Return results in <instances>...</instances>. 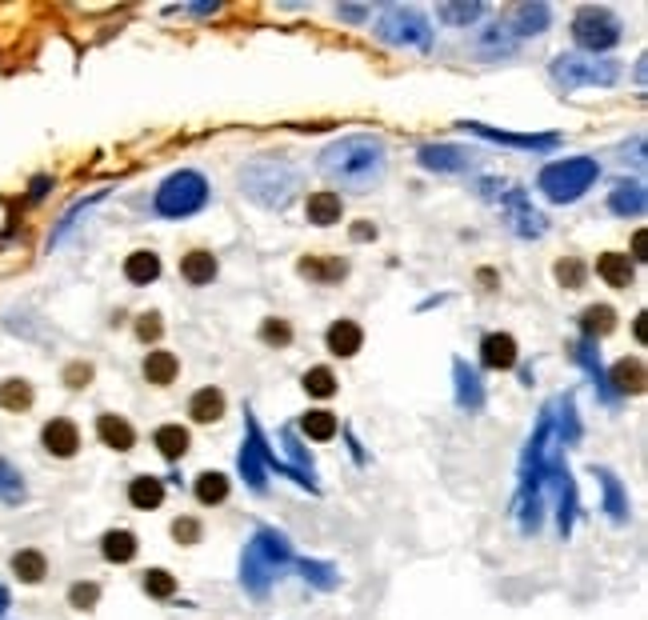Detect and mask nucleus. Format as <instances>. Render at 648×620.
<instances>
[{
  "label": "nucleus",
  "mask_w": 648,
  "mask_h": 620,
  "mask_svg": "<svg viewBox=\"0 0 648 620\" xmlns=\"http://www.w3.org/2000/svg\"><path fill=\"white\" fill-rule=\"evenodd\" d=\"M481 53H489V56H509V53H516V36L509 33V25H492L489 33L481 36Z\"/></svg>",
  "instance_id": "37"
},
{
  "label": "nucleus",
  "mask_w": 648,
  "mask_h": 620,
  "mask_svg": "<svg viewBox=\"0 0 648 620\" xmlns=\"http://www.w3.org/2000/svg\"><path fill=\"white\" fill-rule=\"evenodd\" d=\"M172 536H177L180 545H197V540H200V525H197V520H188V516H180L177 525H172Z\"/></svg>",
  "instance_id": "47"
},
{
  "label": "nucleus",
  "mask_w": 648,
  "mask_h": 620,
  "mask_svg": "<svg viewBox=\"0 0 648 620\" xmlns=\"http://www.w3.org/2000/svg\"><path fill=\"white\" fill-rule=\"evenodd\" d=\"M0 496H5V500H13V505H16L20 496H25V485H20V473H16L13 465H8V460H0Z\"/></svg>",
  "instance_id": "43"
},
{
  "label": "nucleus",
  "mask_w": 648,
  "mask_h": 620,
  "mask_svg": "<svg viewBox=\"0 0 648 620\" xmlns=\"http://www.w3.org/2000/svg\"><path fill=\"white\" fill-rule=\"evenodd\" d=\"M581 328H584V340H592V345H596V340L609 336L613 328H616V313H613L609 305H589L581 313Z\"/></svg>",
  "instance_id": "25"
},
{
  "label": "nucleus",
  "mask_w": 648,
  "mask_h": 620,
  "mask_svg": "<svg viewBox=\"0 0 648 620\" xmlns=\"http://www.w3.org/2000/svg\"><path fill=\"white\" fill-rule=\"evenodd\" d=\"M125 276L133 280V285H153V280L160 276V256L140 248V253H133L125 260Z\"/></svg>",
  "instance_id": "31"
},
{
  "label": "nucleus",
  "mask_w": 648,
  "mask_h": 620,
  "mask_svg": "<svg viewBox=\"0 0 648 620\" xmlns=\"http://www.w3.org/2000/svg\"><path fill=\"white\" fill-rule=\"evenodd\" d=\"M289 560H292L289 540L280 533H272V528H260V533L248 540L245 556H240V580H245V588L252 596H265L272 576H277V568L289 565Z\"/></svg>",
  "instance_id": "3"
},
{
  "label": "nucleus",
  "mask_w": 648,
  "mask_h": 620,
  "mask_svg": "<svg viewBox=\"0 0 648 620\" xmlns=\"http://www.w3.org/2000/svg\"><path fill=\"white\" fill-rule=\"evenodd\" d=\"M145 593L157 596V600H168L172 593H177V576L165 573V568H148L145 573Z\"/></svg>",
  "instance_id": "39"
},
{
  "label": "nucleus",
  "mask_w": 648,
  "mask_h": 620,
  "mask_svg": "<svg viewBox=\"0 0 648 620\" xmlns=\"http://www.w3.org/2000/svg\"><path fill=\"white\" fill-rule=\"evenodd\" d=\"M180 276L188 280V285H212V276H217V256L205 253V248H192L188 256H180Z\"/></svg>",
  "instance_id": "20"
},
{
  "label": "nucleus",
  "mask_w": 648,
  "mask_h": 620,
  "mask_svg": "<svg viewBox=\"0 0 648 620\" xmlns=\"http://www.w3.org/2000/svg\"><path fill=\"white\" fill-rule=\"evenodd\" d=\"M576 436H581V425H576V405H572V396H564L561 400V440H564V445H572Z\"/></svg>",
  "instance_id": "45"
},
{
  "label": "nucleus",
  "mask_w": 648,
  "mask_h": 620,
  "mask_svg": "<svg viewBox=\"0 0 648 620\" xmlns=\"http://www.w3.org/2000/svg\"><path fill=\"white\" fill-rule=\"evenodd\" d=\"M613 388V396H636L644 393V360L641 356H624L613 365V373L604 376Z\"/></svg>",
  "instance_id": "11"
},
{
  "label": "nucleus",
  "mask_w": 648,
  "mask_h": 620,
  "mask_svg": "<svg viewBox=\"0 0 648 620\" xmlns=\"http://www.w3.org/2000/svg\"><path fill=\"white\" fill-rule=\"evenodd\" d=\"M644 185L641 180H621L609 193V208L616 216H644Z\"/></svg>",
  "instance_id": "17"
},
{
  "label": "nucleus",
  "mask_w": 648,
  "mask_h": 620,
  "mask_svg": "<svg viewBox=\"0 0 648 620\" xmlns=\"http://www.w3.org/2000/svg\"><path fill=\"white\" fill-rule=\"evenodd\" d=\"M621 33H624L621 16L609 13V8L584 5V8H576V16H572V40H576V45H581L589 56L616 48V45H621Z\"/></svg>",
  "instance_id": "7"
},
{
  "label": "nucleus",
  "mask_w": 648,
  "mask_h": 620,
  "mask_svg": "<svg viewBox=\"0 0 648 620\" xmlns=\"http://www.w3.org/2000/svg\"><path fill=\"white\" fill-rule=\"evenodd\" d=\"M417 160L429 168V173H469L472 153L461 145H424L417 153Z\"/></svg>",
  "instance_id": "10"
},
{
  "label": "nucleus",
  "mask_w": 648,
  "mask_h": 620,
  "mask_svg": "<svg viewBox=\"0 0 648 620\" xmlns=\"http://www.w3.org/2000/svg\"><path fill=\"white\" fill-rule=\"evenodd\" d=\"M556 280H561V288H569V293H576V288L584 285V265H581L576 256L561 260V265H556Z\"/></svg>",
  "instance_id": "42"
},
{
  "label": "nucleus",
  "mask_w": 648,
  "mask_h": 620,
  "mask_svg": "<svg viewBox=\"0 0 648 620\" xmlns=\"http://www.w3.org/2000/svg\"><path fill=\"white\" fill-rule=\"evenodd\" d=\"M160 328H165V325H160V316H157V313H145V316L137 320V336H140V340H157V336H160Z\"/></svg>",
  "instance_id": "49"
},
{
  "label": "nucleus",
  "mask_w": 648,
  "mask_h": 620,
  "mask_svg": "<svg viewBox=\"0 0 648 620\" xmlns=\"http://www.w3.org/2000/svg\"><path fill=\"white\" fill-rule=\"evenodd\" d=\"M469 128L472 136H481V140H496V145H512V148H529V153H549V148L561 145V136H552V133H504V128H489V125H481V120H469Z\"/></svg>",
  "instance_id": "9"
},
{
  "label": "nucleus",
  "mask_w": 648,
  "mask_h": 620,
  "mask_svg": "<svg viewBox=\"0 0 648 620\" xmlns=\"http://www.w3.org/2000/svg\"><path fill=\"white\" fill-rule=\"evenodd\" d=\"M320 173L337 180L340 188L352 193H369L389 173V153H384L380 136H344L320 153Z\"/></svg>",
  "instance_id": "1"
},
{
  "label": "nucleus",
  "mask_w": 648,
  "mask_h": 620,
  "mask_svg": "<svg viewBox=\"0 0 648 620\" xmlns=\"http://www.w3.org/2000/svg\"><path fill=\"white\" fill-rule=\"evenodd\" d=\"M128 500H133V508H160V500H165V480L137 476L133 485H128Z\"/></svg>",
  "instance_id": "30"
},
{
  "label": "nucleus",
  "mask_w": 648,
  "mask_h": 620,
  "mask_svg": "<svg viewBox=\"0 0 648 620\" xmlns=\"http://www.w3.org/2000/svg\"><path fill=\"white\" fill-rule=\"evenodd\" d=\"M633 260H644V233H636L633 240Z\"/></svg>",
  "instance_id": "51"
},
{
  "label": "nucleus",
  "mask_w": 648,
  "mask_h": 620,
  "mask_svg": "<svg viewBox=\"0 0 648 620\" xmlns=\"http://www.w3.org/2000/svg\"><path fill=\"white\" fill-rule=\"evenodd\" d=\"M13 573L25 580V585H40L48 573V560H45V553H36V548H20L13 556Z\"/></svg>",
  "instance_id": "29"
},
{
  "label": "nucleus",
  "mask_w": 648,
  "mask_h": 620,
  "mask_svg": "<svg viewBox=\"0 0 648 620\" xmlns=\"http://www.w3.org/2000/svg\"><path fill=\"white\" fill-rule=\"evenodd\" d=\"M596 276H601L609 288H629L633 285V260L621 256V253L596 256Z\"/></svg>",
  "instance_id": "21"
},
{
  "label": "nucleus",
  "mask_w": 648,
  "mask_h": 620,
  "mask_svg": "<svg viewBox=\"0 0 648 620\" xmlns=\"http://www.w3.org/2000/svg\"><path fill=\"white\" fill-rule=\"evenodd\" d=\"M509 216H512V228L521 236H544V216L524 205L521 193H509Z\"/></svg>",
  "instance_id": "23"
},
{
  "label": "nucleus",
  "mask_w": 648,
  "mask_h": 620,
  "mask_svg": "<svg viewBox=\"0 0 648 620\" xmlns=\"http://www.w3.org/2000/svg\"><path fill=\"white\" fill-rule=\"evenodd\" d=\"M549 20H552V8L541 5V0H536V5H521L509 20V33L512 36H536V33L549 28Z\"/></svg>",
  "instance_id": "15"
},
{
  "label": "nucleus",
  "mask_w": 648,
  "mask_h": 620,
  "mask_svg": "<svg viewBox=\"0 0 648 620\" xmlns=\"http://www.w3.org/2000/svg\"><path fill=\"white\" fill-rule=\"evenodd\" d=\"M452 376H457V405L469 408V413L484 408V385H481L477 368H469L464 360H457V365H452Z\"/></svg>",
  "instance_id": "14"
},
{
  "label": "nucleus",
  "mask_w": 648,
  "mask_h": 620,
  "mask_svg": "<svg viewBox=\"0 0 648 620\" xmlns=\"http://www.w3.org/2000/svg\"><path fill=\"white\" fill-rule=\"evenodd\" d=\"M300 428H305V436L312 440H332L337 436V416L332 413H324V408H317V413H309V416H300Z\"/></svg>",
  "instance_id": "36"
},
{
  "label": "nucleus",
  "mask_w": 648,
  "mask_h": 620,
  "mask_svg": "<svg viewBox=\"0 0 648 620\" xmlns=\"http://www.w3.org/2000/svg\"><path fill=\"white\" fill-rule=\"evenodd\" d=\"M100 553H105V560H113V565H128L137 556V536L128 528H113V533H105V540H100Z\"/></svg>",
  "instance_id": "26"
},
{
  "label": "nucleus",
  "mask_w": 648,
  "mask_h": 620,
  "mask_svg": "<svg viewBox=\"0 0 648 620\" xmlns=\"http://www.w3.org/2000/svg\"><path fill=\"white\" fill-rule=\"evenodd\" d=\"M157 213L168 216V220H185L192 213H200V208L208 205V180L200 173H192V168H180V173H172L165 185L157 188Z\"/></svg>",
  "instance_id": "5"
},
{
  "label": "nucleus",
  "mask_w": 648,
  "mask_h": 620,
  "mask_svg": "<svg viewBox=\"0 0 648 620\" xmlns=\"http://www.w3.org/2000/svg\"><path fill=\"white\" fill-rule=\"evenodd\" d=\"M177 373H180V360L172 353H165V348H157V353L145 356V380L148 385H172Z\"/></svg>",
  "instance_id": "27"
},
{
  "label": "nucleus",
  "mask_w": 648,
  "mask_h": 620,
  "mask_svg": "<svg viewBox=\"0 0 648 620\" xmlns=\"http://www.w3.org/2000/svg\"><path fill=\"white\" fill-rule=\"evenodd\" d=\"M596 476H601V488H604V513H609L616 525H624V520H629V500H624L621 480H616L609 468H596Z\"/></svg>",
  "instance_id": "24"
},
{
  "label": "nucleus",
  "mask_w": 648,
  "mask_h": 620,
  "mask_svg": "<svg viewBox=\"0 0 648 620\" xmlns=\"http://www.w3.org/2000/svg\"><path fill=\"white\" fill-rule=\"evenodd\" d=\"M260 340H265V345H277V348H285V345H292V328L285 325V320H265V325H260Z\"/></svg>",
  "instance_id": "44"
},
{
  "label": "nucleus",
  "mask_w": 648,
  "mask_h": 620,
  "mask_svg": "<svg viewBox=\"0 0 648 620\" xmlns=\"http://www.w3.org/2000/svg\"><path fill=\"white\" fill-rule=\"evenodd\" d=\"M309 225L317 228H329V225H340V213H344V200L340 193H312L309 196Z\"/></svg>",
  "instance_id": "19"
},
{
  "label": "nucleus",
  "mask_w": 648,
  "mask_h": 620,
  "mask_svg": "<svg viewBox=\"0 0 648 620\" xmlns=\"http://www.w3.org/2000/svg\"><path fill=\"white\" fill-rule=\"evenodd\" d=\"M240 476L248 480L252 493H265V456L257 453V445H252V440L240 448Z\"/></svg>",
  "instance_id": "33"
},
{
  "label": "nucleus",
  "mask_w": 648,
  "mask_h": 620,
  "mask_svg": "<svg viewBox=\"0 0 648 620\" xmlns=\"http://www.w3.org/2000/svg\"><path fill=\"white\" fill-rule=\"evenodd\" d=\"M481 360H484V368L509 373V368L516 365V340L509 333H489L481 340Z\"/></svg>",
  "instance_id": "12"
},
{
  "label": "nucleus",
  "mask_w": 648,
  "mask_h": 620,
  "mask_svg": "<svg viewBox=\"0 0 648 620\" xmlns=\"http://www.w3.org/2000/svg\"><path fill=\"white\" fill-rule=\"evenodd\" d=\"M228 496V476L225 473H200L197 476V500L200 505H220Z\"/></svg>",
  "instance_id": "35"
},
{
  "label": "nucleus",
  "mask_w": 648,
  "mask_h": 620,
  "mask_svg": "<svg viewBox=\"0 0 648 620\" xmlns=\"http://www.w3.org/2000/svg\"><path fill=\"white\" fill-rule=\"evenodd\" d=\"M337 13H340L344 20H360V16H364V8H337Z\"/></svg>",
  "instance_id": "52"
},
{
  "label": "nucleus",
  "mask_w": 648,
  "mask_h": 620,
  "mask_svg": "<svg viewBox=\"0 0 648 620\" xmlns=\"http://www.w3.org/2000/svg\"><path fill=\"white\" fill-rule=\"evenodd\" d=\"M5 608H8V588L0 585V616H5Z\"/></svg>",
  "instance_id": "53"
},
{
  "label": "nucleus",
  "mask_w": 648,
  "mask_h": 620,
  "mask_svg": "<svg viewBox=\"0 0 648 620\" xmlns=\"http://www.w3.org/2000/svg\"><path fill=\"white\" fill-rule=\"evenodd\" d=\"M188 416L197 420V425H212V420H220L225 416V393H220V388H200V393L188 400Z\"/></svg>",
  "instance_id": "22"
},
{
  "label": "nucleus",
  "mask_w": 648,
  "mask_h": 620,
  "mask_svg": "<svg viewBox=\"0 0 648 620\" xmlns=\"http://www.w3.org/2000/svg\"><path fill=\"white\" fill-rule=\"evenodd\" d=\"M552 80L561 88H609L621 80V65L601 56H581V53H561L552 60Z\"/></svg>",
  "instance_id": "6"
},
{
  "label": "nucleus",
  "mask_w": 648,
  "mask_h": 620,
  "mask_svg": "<svg viewBox=\"0 0 648 620\" xmlns=\"http://www.w3.org/2000/svg\"><path fill=\"white\" fill-rule=\"evenodd\" d=\"M305 393L309 396H320V400H329L332 393H337V376H332V368H324V365L309 368V373H305Z\"/></svg>",
  "instance_id": "38"
},
{
  "label": "nucleus",
  "mask_w": 648,
  "mask_h": 620,
  "mask_svg": "<svg viewBox=\"0 0 648 620\" xmlns=\"http://www.w3.org/2000/svg\"><path fill=\"white\" fill-rule=\"evenodd\" d=\"M300 276H309V280H317V285H329V280H340L344 273H349V265H344L340 256H332V260H320V256H305L300 260Z\"/></svg>",
  "instance_id": "28"
},
{
  "label": "nucleus",
  "mask_w": 648,
  "mask_h": 620,
  "mask_svg": "<svg viewBox=\"0 0 648 620\" xmlns=\"http://www.w3.org/2000/svg\"><path fill=\"white\" fill-rule=\"evenodd\" d=\"M377 36L384 45H412V48L432 45V28L420 8H389L377 25Z\"/></svg>",
  "instance_id": "8"
},
{
  "label": "nucleus",
  "mask_w": 648,
  "mask_h": 620,
  "mask_svg": "<svg viewBox=\"0 0 648 620\" xmlns=\"http://www.w3.org/2000/svg\"><path fill=\"white\" fill-rule=\"evenodd\" d=\"M45 448L53 456H76L80 433H76L73 420H48V425H45Z\"/></svg>",
  "instance_id": "18"
},
{
  "label": "nucleus",
  "mask_w": 648,
  "mask_h": 620,
  "mask_svg": "<svg viewBox=\"0 0 648 620\" xmlns=\"http://www.w3.org/2000/svg\"><path fill=\"white\" fill-rule=\"evenodd\" d=\"M300 573H305V580H312L317 588H337V568H332V565H320V560H305V565H300Z\"/></svg>",
  "instance_id": "41"
},
{
  "label": "nucleus",
  "mask_w": 648,
  "mask_h": 620,
  "mask_svg": "<svg viewBox=\"0 0 648 620\" xmlns=\"http://www.w3.org/2000/svg\"><path fill=\"white\" fill-rule=\"evenodd\" d=\"M28 405H33V385H28V380H5V385H0V408L25 413Z\"/></svg>",
  "instance_id": "34"
},
{
  "label": "nucleus",
  "mask_w": 648,
  "mask_h": 620,
  "mask_svg": "<svg viewBox=\"0 0 648 620\" xmlns=\"http://www.w3.org/2000/svg\"><path fill=\"white\" fill-rule=\"evenodd\" d=\"M324 345H329L332 356H357L360 345H364V333L357 320H337V325L324 333Z\"/></svg>",
  "instance_id": "13"
},
{
  "label": "nucleus",
  "mask_w": 648,
  "mask_h": 620,
  "mask_svg": "<svg viewBox=\"0 0 648 620\" xmlns=\"http://www.w3.org/2000/svg\"><path fill=\"white\" fill-rule=\"evenodd\" d=\"M297 185H300L297 168L280 156H260L240 168V188H245V196L260 208H285L289 200L297 196Z\"/></svg>",
  "instance_id": "2"
},
{
  "label": "nucleus",
  "mask_w": 648,
  "mask_h": 620,
  "mask_svg": "<svg viewBox=\"0 0 648 620\" xmlns=\"http://www.w3.org/2000/svg\"><path fill=\"white\" fill-rule=\"evenodd\" d=\"M157 448H160V456L165 460H180L188 453V433L180 425H165V428H157Z\"/></svg>",
  "instance_id": "32"
},
{
  "label": "nucleus",
  "mask_w": 648,
  "mask_h": 620,
  "mask_svg": "<svg viewBox=\"0 0 648 620\" xmlns=\"http://www.w3.org/2000/svg\"><path fill=\"white\" fill-rule=\"evenodd\" d=\"M93 380V365H68L65 368V385L68 388H85Z\"/></svg>",
  "instance_id": "48"
},
{
  "label": "nucleus",
  "mask_w": 648,
  "mask_h": 620,
  "mask_svg": "<svg viewBox=\"0 0 648 620\" xmlns=\"http://www.w3.org/2000/svg\"><path fill=\"white\" fill-rule=\"evenodd\" d=\"M377 236V225H369V220H357V228H352V240H372Z\"/></svg>",
  "instance_id": "50"
},
{
  "label": "nucleus",
  "mask_w": 648,
  "mask_h": 620,
  "mask_svg": "<svg viewBox=\"0 0 648 620\" xmlns=\"http://www.w3.org/2000/svg\"><path fill=\"white\" fill-rule=\"evenodd\" d=\"M96 600H100V588L96 585H73V588H68V605L80 608V613L96 608Z\"/></svg>",
  "instance_id": "46"
},
{
  "label": "nucleus",
  "mask_w": 648,
  "mask_h": 620,
  "mask_svg": "<svg viewBox=\"0 0 648 620\" xmlns=\"http://www.w3.org/2000/svg\"><path fill=\"white\" fill-rule=\"evenodd\" d=\"M484 8L481 5H440L437 16L444 20V25H472V20H481Z\"/></svg>",
  "instance_id": "40"
},
{
  "label": "nucleus",
  "mask_w": 648,
  "mask_h": 620,
  "mask_svg": "<svg viewBox=\"0 0 648 620\" xmlns=\"http://www.w3.org/2000/svg\"><path fill=\"white\" fill-rule=\"evenodd\" d=\"M96 436L105 440L108 448H116V453H128V448L137 445V433H133V425H128L125 416H116V413H105V416H96Z\"/></svg>",
  "instance_id": "16"
},
{
  "label": "nucleus",
  "mask_w": 648,
  "mask_h": 620,
  "mask_svg": "<svg viewBox=\"0 0 648 620\" xmlns=\"http://www.w3.org/2000/svg\"><path fill=\"white\" fill-rule=\"evenodd\" d=\"M601 176V165L592 156H569V160H552V165L541 168L536 176V188L552 200V205H572L581 200Z\"/></svg>",
  "instance_id": "4"
}]
</instances>
